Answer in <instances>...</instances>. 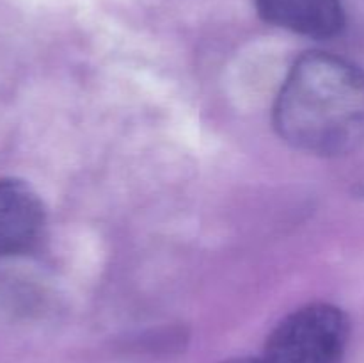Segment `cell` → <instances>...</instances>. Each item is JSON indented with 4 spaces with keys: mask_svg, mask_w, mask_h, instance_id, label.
<instances>
[{
    "mask_svg": "<svg viewBox=\"0 0 364 363\" xmlns=\"http://www.w3.org/2000/svg\"><path fill=\"white\" fill-rule=\"evenodd\" d=\"M348 319L340 308L315 302L281 320L265 345V363H341Z\"/></svg>",
    "mask_w": 364,
    "mask_h": 363,
    "instance_id": "obj_2",
    "label": "cell"
},
{
    "mask_svg": "<svg viewBox=\"0 0 364 363\" xmlns=\"http://www.w3.org/2000/svg\"><path fill=\"white\" fill-rule=\"evenodd\" d=\"M45 228L41 199L27 184L0 178V258L28 251Z\"/></svg>",
    "mask_w": 364,
    "mask_h": 363,
    "instance_id": "obj_3",
    "label": "cell"
},
{
    "mask_svg": "<svg viewBox=\"0 0 364 363\" xmlns=\"http://www.w3.org/2000/svg\"><path fill=\"white\" fill-rule=\"evenodd\" d=\"M274 123L301 152L338 157L364 142V71L326 52L302 56L288 73Z\"/></svg>",
    "mask_w": 364,
    "mask_h": 363,
    "instance_id": "obj_1",
    "label": "cell"
},
{
    "mask_svg": "<svg viewBox=\"0 0 364 363\" xmlns=\"http://www.w3.org/2000/svg\"><path fill=\"white\" fill-rule=\"evenodd\" d=\"M223 363H265L263 359H252V358H235V359H228V362Z\"/></svg>",
    "mask_w": 364,
    "mask_h": 363,
    "instance_id": "obj_5",
    "label": "cell"
},
{
    "mask_svg": "<svg viewBox=\"0 0 364 363\" xmlns=\"http://www.w3.org/2000/svg\"><path fill=\"white\" fill-rule=\"evenodd\" d=\"M259 16L276 27L313 39H329L345 27L341 0H252Z\"/></svg>",
    "mask_w": 364,
    "mask_h": 363,
    "instance_id": "obj_4",
    "label": "cell"
}]
</instances>
